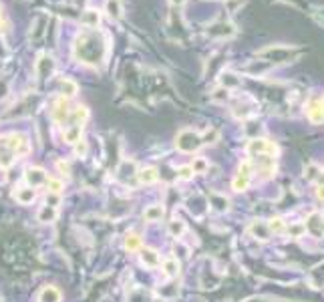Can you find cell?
Wrapping results in <instances>:
<instances>
[{"label": "cell", "instance_id": "23", "mask_svg": "<svg viewBox=\"0 0 324 302\" xmlns=\"http://www.w3.org/2000/svg\"><path fill=\"white\" fill-rule=\"evenodd\" d=\"M270 67H272V65H270V63H266V61H254V65L246 67L244 71H246V73H250V75H256V77H258V75L268 73V71H270Z\"/></svg>", "mask_w": 324, "mask_h": 302}, {"label": "cell", "instance_id": "6", "mask_svg": "<svg viewBox=\"0 0 324 302\" xmlns=\"http://www.w3.org/2000/svg\"><path fill=\"white\" fill-rule=\"evenodd\" d=\"M246 149L250 155H272V157L278 155V147L268 139H252Z\"/></svg>", "mask_w": 324, "mask_h": 302}, {"label": "cell", "instance_id": "9", "mask_svg": "<svg viewBox=\"0 0 324 302\" xmlns=\"http://www.w3.org/2000/svg\"><path fill=\"white\" fill-rule=\"evenodd\" d=\"M55 67H57V65H55V59H53L51 55H47V53L40 55L38 61H36V67H34L36 68V77H38L40 81L49 79V77L55 73Z\"/></svg>", "mask_w": 324, "mask_h": 302}, {"label": "cell", "instance_id": "25", "mask_svg": "<svg viewBox=\"0 0 324 302\" xmlns=\"http://www.w3.org/2000/svg\"><path fill=\"white\" fill-rule=\"evenodd\" d=\"M163 274L167 276V278H173V276H177V270H179V264H177V260L175 258H167V260H163Z\"/></svg>", "mask_w": 324, "mask_h": 302}, {"label": "cell", "instance_id": "33", "mask_svg": "<svg viewBox=\"0 0 324 302\" xmlns=\"http://www.w3.org/2000/svg\"><path fill=\"white\" fill-rule=\"evenodd\" d=\"M227 93H229V91H227V89H224V87H222V89H218V91H214V99H216V101H226L227 97H229Z\"/></svg>", "mask_w": 324, "mask_h": 302}, {"label": "cell", "instance_id": "34", "mask_svg": "<svg viewBox=\"0 0 324 302\" xmlns=\"http://www.w3.org/2000/svg\"><path fill=\"white\" fill-rule=\"evenodd\" d=\"M75 151H77L79 155H85V153H87V143H85L83 139H79V141L75 143Z\"/></svg>", "mask_w": 324, "mask_h": 302}, {"label": "cell", "instance_id": "22", "mask_svg": "<svg viewBox=\"0 0 324 302\" xmlns=\"http://www.w3.org/2000/svg\"><path fill=\"white\" fill-rule=\"evenodd\" d=\"M250 232L260 238V240H268L270 238V230H268V224L266 222H254L252 226H250Z\"/></svg>", "mask_w": 324, "mask_h": 302}, {"label": "cell", "instance_id": "2", "mask_svg": "<svg viewBox=\"0 0 324 302\" xmlns=\"http://www.w3.org/2000/svg\"><path fill=\"white\" fill-rule=\"evenodd\" d=\"M31 151V143L22 133H8L0 137V168H10L18 157Z\"/></svg>", "mask_w": 324, "mask_h": 302}, {"label": "cell", "instance_id": "10", "mask_svg": "<svg viewBox=\"0 0 324 302\" xmlns=\"http://www.w3.org/2000/svg\"><path fill=\"white\" fill-rule=\"evenodd\" d=\"M25 179H27V183H29L31 188H40V185H44V183H47L49 175H47V171H44V169L29 168L27 169V173H25Z\"/></svg>", "mask_w": 324, "mask_h": 302}, {"label": "cell", "instance_id": "15", "mask_svg": "<svg viewBox=\"0 0 324 302\" xmlns=\"http://www.w3.org/2000/svg\"><path fill=\"white\" fill-rule=\"evenodd\" d=\"M306 232H310L312 236H322V216L320 214H312L308 220H306V226H304Z\"/></svg>", "mask_w": 324, "mask_h": 302}, {"label": "cell", "instance_id": "24", "mask_svg": "<svg viewBox=\"0 0 324 302\" xmlns=\"http://www.w3.org/2000/svg\"><path fill=\"white\" fill-rule=\"evenodd\" d=\"M220 81H222L224 89H227V91H229L232 87H238V85H240V79H238V75H234V73H229V71H224V73H222Z\"/></svg>", "mask_w": 324, "mask_h": 302}, {"label": "cell", "instance_id": "29", "mask_svg": "<svg viewBox=\"0 0 324 302\" xmlns=\"http://www.w3.org/2000/svg\"><path fill=\"white\" fill-rule=\"evenodd\" d=\"M186 232V224L181 222V220H173L171 224H169V234L175 236V238H179V236Z\"/></svg>", "mask_w": 324, "mask_h": 302}, {"label": "cell", "instance_id": "26", "mask_svg": "<svg viewBox=\"0 0 324 302\" xmlns=\"http://www.w3.org/2000/svg\"><path fill=\"white\" fill-rule=\"evenodd\" d=\"M125 250H129V252H139L141 250V238L137 234H127L125 236Z\"/></svg>", "mask_w": 324, "mask_h": 302}, {"label": "cell", "instance_id": "8", "mask_svg": "<svg viewBox=\"0 0 324 302\" xmlns=\"http://www.w3.org/2000/svg\"><path fill=\"white\" fill-rule=\"evenodd\" d=\"M306 115L312 123H324V97H314L308 101Z\"/></svg>", "mask_w": 324, "mask_h": 302}, {"label": "cell", "instance_id": "16", "mask_svg": "<svg viewBox=\"0 0 324 302\" xmlns=\"http://www.w3.org/2000/svg\"><path fill=\"white\" fill-rule=\"evenodd\" d=\"M157 177H159V173L155 168H143L137 171V179H139L141 185H151V183L157 181Z\"/></svg>", "mask_w": 324, "mask_h": 302}, {"label": "cell", "instance_id": "12", "mask_svg": "<svg viewBox=\"0 0 324 302\" xmlns=\"http://www.w3.org/2000/svg\"><path fill=\"white\" fill-rule=\"evenodd\" d=\"M139 252H141V262H143L147 268H157V266H161V258H159V254H157L153 248H141Z\"/></svg>", "mask_w": 324, "mask_h": 302}, {"label": "cell", "instance_id": "1", "mask_svg": "<svg viewBox=\"0 0 324 302\" xmlns=\"http://www.w3.org/2000/svg\"><path fill=\"white\" fill-rule=\"evenodd\" d=\"M107 53V42L97 33H85L75 44V57L85 65H99L103 63Z\"/></svg>", "mask_w": 324, "mask_h": 302}, {"label": "cell", "instance_id": "42", "mask_svg": "<svg viewBox=\"0 0 324 302\" xmlns=\"http://www.w3.org/2000/svg\"><path fill=\"white\" fill-rule=\"evenodd\" d=\"M322 232H324V218H322Z\"/></svg>", "mask_w": 324, "mask_h": 302}, {"label": "cell", "instance_id": "18", "mask_svg": "<svg viewBox=\"0 0 324 302\" xmlns=\"http://www.w3.org/2000/svg\"><path fill=\"white\" fill-rule=\"evenodd\" d=\"M59 89H61V95L63 97H75L77 91H79V85L73 81V79H61L59 81Z\"/></svg>", "mask_w": 324, "mask_h": 302}, {"label": "cell", "instance_id": "41", "mask_svg": "<svg viewBox=\"0 0 324 302\" xmlns=\"http://www.w3.org/2000/svg\"><path fill=\"white\" fill-rule=\"evenodd\" d=\"M0 22H2V8H0Z\"/></svg>", "mask_w": 324, "mask_h": 302}, {"label": "cell", "instance_id": "20", "mask_svg": "<svg viewBox=\"0 0 324 302\" xmlns=\"http://www.w3.org/2000/svg\"><path fill=\"white\" fill-rule=\"evenodd\" d=\"M57 216H59V212H57V207L55 205H44L40 212H38V222H42V224H51V222H55L57 220Z\"/></svg>", "mask_w": 324, "mask_h": 302}, {"label": "cell", "instance_id": "5", "mask_svg": "<svg viewBox=\"0 0 324 302\" xmlns=\"http://www.w3.org/2000/svg\"><path fill=\"white\" fill-rule=\"evenodd\" d=\"M252 177H254V166H252L250 159H246V161L240 164L238 173H236V177H234V181H232L234 190H236V192H246V190L250 188V183H252Z\"/></svg>", "mask_w": 324, "mask_h": 302}, {"label": "cell", "instance_id": "37", "mask_svg": "<svg viewBox=\"0 0 324 302\" xmlns=\"http://www.w3.org/2000/svg\"><path fill=\"white\" fill-rule=\"evenodd\" d=\"M59 169H61L65 175H68V164H65V161H59Z\"/></svg>", "mask_w": 324, "mask_h": 302}, {"label": "cell", "instance_id": "32", "mask_svg": "<svg viewBox=\"0 0 324 302\" xmlns=\"http://www.w3.org/2000/svg\"><path fill=\"white\" fill-rule=\"evenodd\" d=\"M218 137H220V133H218L216 129H207L205 135L201 137V141H203V143H216V139H218Z\"/></svg>", "mask_w": 324, "mask_h": 302}, {"label": "cell", "instance_id": "27", "mask_svg": "<svg viewBox=\"0 0 324 302\" xmlns=\"http://www.w3.org/2000/svg\"><path fill=\"white\" fill-rule=\"evenodd\" d=\"M266 224H268L270 234H284V232H286V224H284V220H280V218H272V220L266 222Z\"/></svg>", "mask_w": 324, "mask_h": 302}, {"label": "cell", "instance_id": "36", "mask_svg": "<svg viewBox=\"0 0 324 302\" xmlns=\"http://www.w3.org/2000/svg\"><path fill=\"white\" fill-rule=\"evenodd\" d=\"M8 55V49H6V42H4V38L0 36V59H4Z\"/></svg>", "mask_w": 324, "mask_h": 302}, {"label": "cell", "instance_id": "40", "mask_svg": "<svg viewBox=\"0 0 324 302\" xmlns=\"http://www.w3.org/2000/svg\"><path fill=\"white\" fill-rule=\"evenodd\" d=\"M286 2H294V4H302V0H286ZM304 6V4H302Z\"/></svg>", "mask_w": 324, "mask_h": 302}, {"label": "cell", "instance_id": "28", "mask_svg": "<svg viewBox=\"0 0 324 302\" xmlns=\"http://www.w3.org/2000/svg\"><path fill=\"white\" fill-rule=\"evenodd\" d=\"M44 185H47V190H49L51 194H57V196H59V194L63 192V188H65L63 181H61V179H55V177H49Z\"/></svg>", "mask_w": 324, "mask_h": 302}, {"label": "cell", "instance_id": "3", "mask_svg": "<svg viewBox=\"0 0 324 302\" xmlns=\"http://www.w3.org/2000/svg\"><path fill=\"white\" fill-rule=\"evenodd\" d=\"M302 55V49L298 47H288V44H270L266 49H262L256 53L260 61H266L270 65H286L294 63L298 57Z\"/></svg>", "mask_w": 324, "mask_h": 302}, {"label": "cell", "instance_id": "35", "mask_svg": "<svg viewBox=\"0 0 324 302\" xmlns=\"http://www.w3.org/2000/svg\"><path fill=\"white\" fill-rule=\"evenodd\" d=\"M286 232L292 234L294 238H298V236L302 234V232H306V230H304V226H294V228H286Z\"/></svg>", "mask_w": 324, "mask_h": 302}, {"label": "cell", "instance_id": "4", "mask_svg": "<svg viewBox=\"0 0 324 302\" xmlns=\"http://www.w3.org/2000/svg\"><path fill=\"white\" fill-rule=\"evenodd\" d=\"M201 145H203L201 135L197 133V131H192V129H183L175 137V147L179 151H186V153H194Z\"/></svg>", "mask_w": 324, "mask_h": 302}, {"label": "cell", "instance_id": "14", "mask_svg": "<svg viewBox=\"0 0 324 302\" xmlns=\"http://www.w3.org/2000/svg\"><path fill=\"white\" fill-rule=\"evenodd\" d=\"M34 198H36V190L31 188V185H27V188H18V190L14 192V200L18 201V203H22V205L33 203Z\"/></svg>", "mask_w": 324, "mask_h": 302}, {"label": "cell", "instance_id": "31", "mask_svg": "<svg viewBox=\"0 0 324 302\" xmlns=\"http://www.w3.org/2000/svg\"><path fill=\"white\" fill-rule=\"evenodd\" d=\"M192 169H194V173H203L207 169V161L203 157H197V159H194V164H192Z\"/></svg>", "mask_w": 324, "mask_h": 302}, {"label": "cell", "instance_id": "38", "mask_svg": "<svg viewBox=\"0 0 324 302\" xmlns=\"http://www.w3.org/2000/svg\"><path fill=\"white\" fill-rule=\"evenodd\" d=\"M316 196H318V200H324V185H318V190H316Z\"/></svg>", "mask_w": 324, "mask_h": 302}, {"label": "cell", "instance_id": "17", "mask_svg": "<svg viewBox=\"0 0 324 302\" xmlns=\"http://www.w3.org/2000/svg\"><path fill=\"white\" fill-rule=\"evenodd\" d=\"M105 12L111 20H117L121 18V12H123V6H121V0H107L105 2Z\"/></svg>", "mask_w": 324, "mask_h": 302}, {"label": "cell", "instance_id": "11", "mask_svg": "<svg viewBox=\"0 0 324 302\" xmlns=\"http://www.w3.org/2000/svg\"><path fill=\"white\" fill-rule=\"evenodd\" d=\"M51 113H53V119H55L57 123H65L66 117H68V113H71L68 103H66L65 97H61V99L53 105V111H51Z\"/></svg>", "mask_w": 324, "mask_h": 302}, {"label": "cell", "instance_id": "21", "mask_svg": "<svg viewBox=\"0 0 324 302\" xmlns=\"http://www.w3.org/2000/svg\"><path fill=\"white\" fill-rule=\"evenodd\" d=\"M163 218V205H149L145 212H143V220L145 222H157Z\"/></svg>", "mask_w": 324, "mask_h": 302}, {"label": "cell", "instance_id": "30", "mask_svg": "<svg viewBox=\"0 0 324 302\" xmlns=\"http://www.w3.org/2000/svg\"><path fill=\"white\" fill-rule=\"evenodd\" d=\"M177 177L179 179H192L194 177V169H192V166H181V168H177Z\"/></svg>", "mask_w": 324, "mask_h": 302}, {"label": "cell", "instance_id": "19", "mask_svg": "<svg viewBox=\"0 0 324 302\" xmlns=\"http://www.w3.org/2000/svg\"><path fill=\"white\" fill-rule=\"evenodd\" d=\"M38 302H61V290L55 286L42 288V292L38 294Z\"/></svg>", "mask_w": 324, "mask_h": 302}, {"label": "cell", "instance_id": "13", "mask_svg": "<svg viewBox=\"0 0 324 302\" xmlns=\"http://www.w3.org/2000/svg\"><path fill=\"white\" fill-rule=\"evenodd\" d=\"M99 22H101V12H99L97 8H87V10H83V14H81V25H83V27L95 29V27H99Z\"/></svg>", "mask_w": 324, "mask_h": 302}, {"label": "cell", "instance_id": "7", "mask_svg": "<svg viewBox=\"0 0 324 302\" xmlns=\"http://www.w3.org/2000/svg\"><path fill=\"white\" fill-rule=\"evenodd\" d=\"M207 36L212 38H229L236 34V27L232 22H226V20H218V22H212L205 31Z\"/></svg>", "mask_w": 324, "mask_h": 302}, {"label": "cell", "instance_id": "39", "mask_svg": "<svg viewBox=\"0 0 324 302\" xmlns=\"http://www.w3.org/2000/svg\"><path fill=\"white\" fill-rule=\"evenodd\" d=\"M169 2H171V4H173V6H181V4H183V2H186V0H169Z\"/></svg>", "mask_w": 324, "mask_h": 302}]
</instances>
